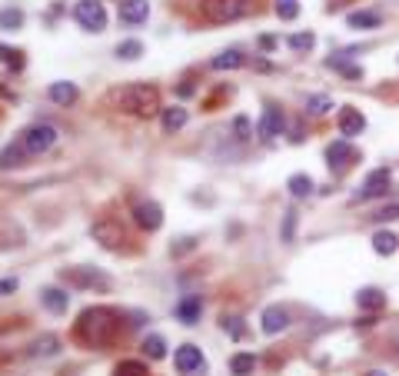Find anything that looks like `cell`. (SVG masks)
<instances>
[{"instance_id":"cell-18","label":"cell","mask_w":399,"mask_h":376,"mask_svg":"<svg viewBox=\"0 0 399 376\" xmlns=\"http://www.w3.org/2000/svg\"><path fill=\"white\" fill-rule=\"evenodd\" d=\"M356 303H359V310L380 313V310L386 306V293H383V290H376V286H366V290H359V293H356Z\"/></svg>"},{"instance_id":"cell-13","label":"cell","mask_w":399,"mask_h":376,"mask_svg":"<svg viewBox=\"0 0 399 376\" xmlns=\"http://www.w3.org/2000/svg\"><path fill=\"white\" fill-rule=\"evenodd\" d=\"M260 323H263V333H266V336H277V333H283L290 327V313H286L283 306H266Z\"/></svg>"},{"instance_id":"cell-25","label":"cell","mask_w":399,"mask_h":376,"mask_svg":"<svg viewBox=\"0 0 399 376\" xmlns=\"http://www.w3.org/2000/svg\"><path fill=\"white\" fill-rule=\"evenodd\" d=\"M230 370H233V376H250L256 370V357L253 353H236L230 360Z\"/></svg>"},{"instance_id":"cell-27","label":"cell","mask_w":399,"mask_h":376,"mask_svg":"<svg viewBox=\"0 0 399 376\" xmlns=\"http://www.w3.org/2000/svg\"><path fill=\"white\" fill-rule=\"evenodd\" d=\"M286 190H290L293 196H309L313 194V180H309L307 173H293L290 180H286Z\"/></svg>"},{"instance_id":"cell-9","label":"cell","mask_w":399,"mask_h":376,"mask_svg":"<svg viewBox=\"0 0 399 376\" xmlns=\"http://www.w3.org/2000/svg\"><path fill=\"white\" fill-rule=\"evenodd\" d=\"M63 276H67L74 286H80V290H110V276H104L100 270H90V267L63 270Z\"/></svg>"},{"instance_id":"cell-10","label":"cell","mask_w":399,"mask_h":376,"mask_svg":"<svg viewBox=\"0 0 399 376\" xmlns=\"http://www.w3.org/2000/svg\"><path fill=\"white\" fill-rule=\"evenodd\" d=\"M326 160H329V166H336V170H346V166H353L359 160V150H356L350 140H333L326 147Z\"/></svg>"},{"instance_id":"cell-11","label":"cell","mask_w":399,"mask_h":376,"mask_svg":"<svg viewBox=\"0 0 399 376\" xmlns=\"http://www.w3.org/2000/svg\"><path fill=\"white\" fill-rule=\"evenodd\" d=\"M133 220H137V226H143V230H160L163 210H160V203H154V200H143V203L133 207Z\"/></svg>"},{"instance_id":"cell-42","label":"cell","mask_w":399,"mask_h":376,"mask_svg":"<svg viewBox=\"0 0 399 376\" xmlns=\"http://www.w3.org/2000/svg\"><path fill=\"white\" fill-rule=\"evenodd\" d=\"M260 47L263 50H273V47H277V37H260Z\"/></svg>"},{"instance_id":"cell-24","label":"cell","mask_w":399,"mask_h":376,"mask_svg":"<svg viewBox=\"0 0 399 376\" xmlns=\"http://www.w3.org/2000/svg\"><path fill=\"white\" fill-rule=\"evenodd\" d=\"M396 246H399V240L389 233V230H380L376 237H373V250L380 256H389V253H396Z\"/></svg>"},{"instance_id":"cell-37","label":"cell","mask_w":399,"mask_h":376,"mask_svg":"<svg viewBox=\"0 0 399 376\" xmlns=\"http://www.w3.org/2000/svg\"><path fill=\"white\" fill-rule=\"evenodd\" d=\"M293 230H296V210H286V217H283V243H293Z\"/></svg>"},{"instance_id":"cell-43","label":"cell","mask_w":399,"mask_h":376,"mask_svg":"<svg viewBox=\"0 0 399 376\" xmlns=\"http://www.w3.org/2000/svg\"><path fill=\"white\" fill-rule=\"evenodd\" d=\"M366 376H386V373H383V370H369Z\"/></svg>"},{"instance_id":"cell-8","label":"cell","mask_w":399,"mask_h":376,"mask_svg":"<svg viewBox=\"0 0 399 376\" xmlns=\"http://www.w3.org/2000/svg\"><path fill=\"white\" fill-rule=\"evenodd\" d=\"M389 180H393V177H389V170H386V166H380V170H373V173H369L366 180H363V187L356 190L353 200H359V203H366V200H376V196H383L386 190H389Z\"/></svg>"},{"instance_id":"cell-1","label":"cell","mask_w":399,"mask_h":376,"mask_svg":"<svg viewBox=\"0 0 399 376\" xmlns=\"http://www.w3.org/2000/svg\"><path fill=\"white\" fill-rule=\"evenodd\" d=\"M77 340L83 346H113L120 340V313L113 306H90L77 320Z\"/></svg>"},{"instance_id":"cell-26","label":"cell","mask_w":399,"mask_h":376,"mask_svg":"<svg viewBox=\"0 0 399 376\" xmlns=\"http://www.w3.org/2000/svg\"><path fill=\"white\" fill-rule=\"evenodd\" d=\"M57 350H60V340H57V336H50V333H44V336H40V340L31 346L33 357H54Z\"/></svg>"},{"instance_id":"cell-2","label":"cell","mask_w":399,"mask_h":376,"mask_svg":"<svg viewBox=\"0 0 399 376\" xmlns=\"http://www.w3.org/2000/svg\"><path fill=\"white\" fill-rule=\"evenodd\" d=\"M110 104L123 113H133V117H154V113H160V91L154 84H127L110 93Z\"/></svg>"},{"instance_id":"cell-32","label":"cell","mask_w":399,"mask_h":376,"mask_svg":"<svg viewBox=\"0 0 399 376\" xmlns=\"http://www.w3.org/2000/svg\"><path fill=\"white\" fill-rule=\"evenodd\" d=\"M296 14H300V3H296V0H277L279 20H296Z\"/></svg>"},{"instance_id":"cell-39","label":"cell","mask_w":399,"mask_h":376,"mask_svg":"<svg viewBox=\"0 0 399 376\" xmlns=\"http://www.w3.org/2000/svg\"><path fill=\"white\" fill-rule=\"evenodd\" d=\"M17 290V280H0V297H7V293H14Z\"/></svg>"},{"instance_id":"cell-29","label":"cell","mask_w":399,"mask_h":376,"mask_svg":"<svg viewBox=\"0 0 399 376\" xmlns=\"http://www.w3.org/2000/svg\"><path fill=\"white\" fill-rule=\"evenodd\" d=\"M140 54H143V44H140V40H123V44H117V57H120V61H137Z\"/></svg>"},{"instance_id":"cell-14","label":"cell","mask_w":399,"mask_h":376,"mask_svg":"<svg viewBox=\"0 0 399 376\" xmlns=\"http://www.w3.org/2000/svg\"><path fill=\"white\" fill-rule=\"evenodd\" d=\"M283 113H279L277 107H266V113L260 117V127H256V134H260V140H273V136L283 134Z\"/></svg>"},{"instance_id":"cell-23","label":"cell","mask_w":399,"mask_h":376,"mask_svg":"<svg viewBox=\"0 0 399 376\" xmlns=\"http://www.w3.org/2000/svg\"><path fill=\"white\" fill-rule=\"evenodd\" d=\"M160 117H163V130H167V134L184 130L186 127V110L184 107H167V110H160Z\"/></svg>"},{"instance_id":"cell-20","label":"cell","mask_w":399,"mask_h":376,"mask_svg":"<svg viewBox=\"0 0 399 376\" xmlns=\"http://www.w3.org/2000/svg\"><path fill=\"white\" fill-rule=\"evenodd\" d=\"M50 100L60 107H70L77 100V87L74 84H67V80H57V84H50Z\"/></svg>"},{"instance_id":"cell-36","label":"cell","mask_w":399,"mask_h":376,"mask_svg":"<svg viewBox=\"0 0 399 376\" xmlns=\"http://www.w3.org/2000/svg\"><path fill=\"white\" fill-rule=\"evenodd\" d=\"M223 330L230 333L233 340H240L243 336V320L240 316H223Z\"/></svg>"},{"instance_id":"cell-21","label":"cell","mask_w":399,"mask_h":376,"mask_svg":"<svg viewBox=\"0 0 399 376\" xmlns=\"http://www.w3.org/2000/svg\"><path fill=\"white\" fill-rule=\"evenodd\" d=\"M27 157H31V153L24 150V143L17 140V143H10L7 150L0 153V166H3V170H14V166H24V160H27Z\"/></svg>"},{"instance_id":"cell-3","label":"cell","mask_w":399,"mask_h":376,"mask_svg":"<svg viewBox=\"0 0 399 376\" xmlns=\"http://www.w3.org/2000/svg\"><path fill=\"white\" fill-rule=\"evenodd\" d=\"M250 0H203L200 3V14L206 17L210 24H233L240 17L250 14Z\"/></svg>"},{"instance_id":"cell-30","label":"cell","mask_w":399,"mask_h":376,"mask_svg":"<svg viewBox=\"0 0 399 376\" xmlns=\"http://www.w3.org/2000/svg\"><path fill=\"white\" fill-rule=\"evenodd\" d=\"M143 350H147L150 360H163V357H167V343H163V336H147Z\"/></svg>"},{"instance_id":"cell-38","label":"cell","mask_w":399,"mask_h":376,"mask_svg":"<svg viewBox=\"0 0 399 376\" xmlns=\"http://www.w3.org/2000/svg\"><path fill=\"white\" fill-rule=\"evenodd\" d=\"M373 220H383V224H393V220H399V203H389V207H383L380 213H373Z\"/></svg>"},{"instance_id":"cell-4","label":"cell","mask_w":399,"mask_h":376,"mask_svg":"<svg viewBox=\"0 0 399 376\" xmlns=\"http://www.w3.org/2000/svg\"><path fill=\"white\" fill-rule=\"evenodd\" d=\"M60 140V130L57 127H50V123H33V127H27L24 134H20V143H24V150L31 153V157H40V153H47L54 143Z\"/></svg>"},{"instance_id":"cell-35","label":"cell","mask_w":399,"mask_h":376,"mask_svg":"<svg viewBox=\"0 0 399 376\" xmlns=\"http://www.w3.org/2000/svg\"><path fill=\"white\" fill-rule=\"evenodd\" d=\"M0 61L7 63V67H14V70H20V67H24V57H20V50H10V47H0Z\"/></svg>"},{"instance_id":"cell-7","label":"cell","mask_w":399,"mask_h":376,"mask_svg":"<svg viewBox=\"0 0 399 376\" xmlns=\"http://www.w3.org/2000/svg\"><path fill=\"white\" fill-rule=\"evenodd\" d=\"M90 237L97 243H104L107 250H117V246L127 243V233H123V226L117 224V220H97V224L90 226Z\"/></svg>"},{"instance_id":"cell-22","label":"cell","mask_w":399,"mask_h":376,"mask_svg":"<svg viewBox=\"0 0 399 376\" xmlns=\"http://www.w3.org/2000/svg\"><path fill=\"white\" fill-rule=\"evenodd\" d=\"M246 57L240 54V50H223V54H216L213 61H210V67L213 70H236V67H243Z\"/></svg>"},{"instance_id":"cell-31","label":"cell","mask_w":399,"mask_h":376,"mask_svg":"<svg viewBox=\"0 0 399 376\" xmlns=\"http://www.w3.org/2000/svg\"><path fill=\"white\" fill-rule=\"evenodd\" d=\"M307 110L309 113H313V117H323V113H329V110H333V100H329V97H309L307 100Z\"/></svg>"},{"instance_id":"cell-40","label":"cell","mask_w":399,"mask_h":376,"mask_svg":"<svg viewBox=\"0 0 399 376\" xmlns=\"http://www.w3.org/2000/svg\"><path fill=\"white\" fill-rule=\"evenodd\" d=\"M193 237H186V240H180V246H177V250H173V253H190V250H193Z\"/></svg>"},{"instance_id":"cell-16","label":"cell","mask_w":399,"mask_h":376,"mask_svg":"<svg viewBox=\"0 0 399 376\" xmlns=\"http://www.w3.org/2000/svg\"><path fill=\"white\" fill-rule=\"evenodd\" d=\"M40 300H44V306L50 310V313H67V306H70V297L63 293L60 286H44L40 290Z\"/></svg>"},{"instance_id":"cell-15","label":"cell","mask_w":399,"mask_h":376,"mask_svg":"<svg viewBox=\"0 0 399 376\" xmlns=\"http://www.w3.org/2000/svg\"><path fill=\"white\" fill-rule=\"evenodd\" d=\"M147 17H150V3H147V0H123L120 3L123 24H143Z\"/></svg>"},{"instance_id":"cell-6","label":"cell","mask_w":399,"mask_h":376,"mask_svg":"<svg viewBox=\"0 0 399 376\" xmlns=\"http://www.w3.org/2000/svg\"><path fill=\"white\" fill-rule=\"evenodd\" d=\"M173 363H177L180 376H203V373H206V360H203L200 346H193V343L180 346V350H177V357H173Z\"/></svg>"},{"instance_id":"cell-12","label":"cell","mask_w":399,"mask_h":376,"mask_svg":"<svg viewBox=\"0 0 399 376\" xmlns=\"http://www.w3.org/2000/svg\"><path fill=\"white\" fill-rule=\"evenodd\" d=\"M363 127H366V117H363L356 107H343V110H339V134L346 136V140H350V136H359Z\"/></svg>"},{"instance_id":"cell-28","label":"cell","mask_w":399,"mask_h":376,"mask_svg":"<svg viewBox=\"0 0 399 376\" xmlns=\"http://www.w3.org/2000/svg\"><path fill=\"white\" fill-rule=\"evenodd\" d=\"M113 376H150V373H147V363H140V360H123V363H117Z\"/></svg>"},{"instance_id":"cell-5","label":"cell","mask_w":399,"mask_h":376,"mask_svg":"<svg viewBox=\"0 0 399 376\" xmlns=\"http://www.w3.org/2000/svg\"><path fill=\"white\" fill-rule=\"evenodd\" d=\"M74 20H77L83 31L100 33L107 27V10H104L100 0H77V3H74Z\"/></svg>"},{"instance_id":"cell-34","label":"cell","mask_w":399,"mask_h":376,"mask_svg":"<svg viewBox=\"0 0 399 376\" xmlns=\"http://www.w3.org/2000/svg\"><path fill=\"white\" fill-rule=\"evenodd\" d=\"M313 44H316V37H313V33H293L290 37V47L293 50H313Z\"/></svg>"},{"instance_id":"cell-19","label":"cell","mask_w":399,"mask_h":376,"mask_svg":"<svg viewBox=\"0 0 399 376\" xmlns=\"http://www.w3.org/2000/svg\"><path fill=\"white\" fill-rule=\"evenodd\" d=\"M346 24H350L353 31H376V27L383 24V14H380V10H356V14L346 17Z\"/></svg>"},{"instance_id":"cell-17","label":"cell","mask_w":399,"mask_h":376,"mask_svg":"<svg viewBox=\"0 0 399 376\" xmlns=\"http://www.w3.org/2000/svg\"><path fill=\"white\" fill-rule=\"evenodd\" d=\"M200 313H203V300L200 297H184V300L177 303V320L186 323V327H193L200 320Z\"/></svg>"},{"instance_id":"cell-33","label":"cell","mask_w":399,"mask_h":376,"mask_svg":"<svg viewBox=\"0 0 399 376\" xmlns=\"http://www.w3.org/2000/svg\"><path fill=\"white\" fill-rule=\"evenodd\" d=\"M20 24H24V14H20V10H0V27H3V31H14Z\"/></svg>"},{"instance_id":"cell-41","label":"cell","mask_w":399,"mask_h":376,"mask_svg":"<svg viewBox=\"0 0 399 376\" xmlns=\"http://www.w3.org/2000/svg\"><path fill=\"white\" fill-rule=\"evenodd\" d=\"M339 70H343V74L350 77V80H356V77H363V70H359V67H339Z\"/></svg>"}]
</instances>
